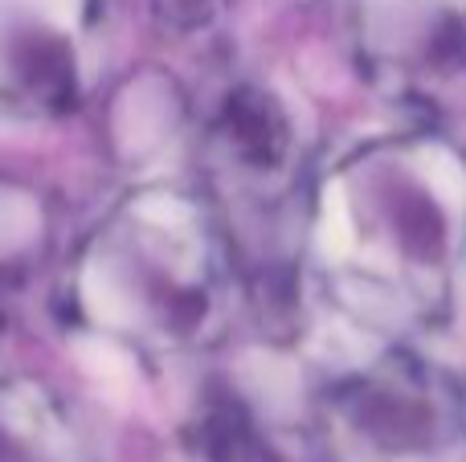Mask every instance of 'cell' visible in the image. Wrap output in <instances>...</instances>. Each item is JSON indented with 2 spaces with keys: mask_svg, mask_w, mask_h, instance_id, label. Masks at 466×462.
Listing matches in <instances>:
<instances>
[{
  "mask_svg": "<svg viewBox=\"0 0 466 462\" xmlns=\"http://www.w3.org/2000/svg\"><path fill=\"white\" fill-rule=\"evenodd\" d=\"M339 462H466V401L418 365H385L328 406Z\"/></svg>",
  "mask_w": 466,
  "mask_h": 462,
  "instance_id": "6da1fadb",
  "label": "cell"
},
{
  "mask_svg": "<svg viewBox=\"0 0 466 462\" xmlns=\"http://www.w3.org/2000/svg\"><path fill=\"white\" fill-rule=\"evenodd\" d=\"M221 8H226V0H156V16L180 33L205 29L209 21H218Z\"/></svg>",
  "mask_w": 466,
  "mask_h": 462,
  "instance_id": "3957f363",
  "label": "cell"
},
{
  "mask_svg": "<svg viewBox=\"0 0 466 462\" xmlns=\"http://www.w3.org/2000/svg\"><path fill=\"white\" fill-rule=\"evenodd\" d=\"M221 139H226L229 156L254 172H274L287 160L290 127L282 106L274 103L266 90L241 86L229 95L226 111H221Z\"/></svg>",
  "mask_w": 466,
  "mask_h": 462,
  "instance_id": "7a4b0ae2",
  "label": "cell"
},
{
  "mask_svg": "<svg viewBox=\"0 0 466 462\" xmlns=\"http://www.w3.org/2000/svg\"><path fill=\"white\" fill-rule=\"evenodd\" d=\"M0 462H66V455L49 434H41V438H25V434L0 426Z\"/></svg>",
  "mask_w": 466,
  "mask_h": 462,
  "instance_id": "277c9868",
  "label": "cell"
}]
</instances>
